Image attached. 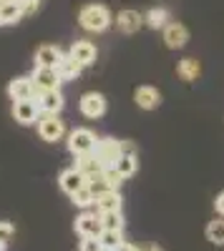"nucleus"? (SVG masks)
Segmentation results:
<instances>
[{
    "label": "nucleus",
    "mask_w": 224,
    "mask_h": 251,
    "mask_svg": "<svg viewBox=\"0 0 224 251\" xmlns=\"http://www.w3.org/2000/svg\"><path fill=\"white\" fill-rule=\"evenodd\" d=\"M78 25L88 30V33H104L109 25H111V13L106 5H84L78 13Z\"/></svg>",
    "instance_id": "1"
},
{
    "label": "nucleus",
    "mask_w": 224,
    "mask_h": 251,
    "mask_svg": "<svg viewBox=\"0 0 224 251\" xmlns=\"http://www.w3.org/2000/svg\"><path fill=\"white\" fill-rule=\"evenodd\" d=\"M38 136L48 141V143H58L66 136V123L58 118V113H40L38 118Z\"/></svg>",
    "instance_id": "2"
},
{
    "label": "nucleus",
    "mask_w": 224,
    "mask_h": 251,
    "mask_svg": "<svg viewBox=\"0 0 224 251\" xmlns=\"http://www.w3.org/2000/svg\"><path fill=\"white\" fill-rule=\"evenodd\" d=\"M96 133L91 128H73L68 133V151L73 156H86V153H93L96 151Z\"/></svg>",
    "instance_id": "3"
},
{
    "label": "nucleus",
    "mask_w": 224,
    "mask_h": 251,
    "mask_svg": "<svg viewBox=\"0 0 224 251\" xmlns=\"http://www.w3.org/2000/svg\"><path fill=\"white\" fill-rule=\"evenodd\" d=\"M78 108H81V113H84L86 118H101L106 113V98L101 96V93H96V91H91V93H84L81 96V100H78Z\"/></svg>",
    "instance_id": "4"
},
{
    "label": "nucleus",
    "mask_w": 224,
    "mask_h": 251,
    "mask_svg": "<svg viewBox=\"0 0 224 251\" xmlns=\"http://www.w3.org/2000/svg\"><path fill=\"white\" fill-rule=\"evenodd\" d=\"M13 118L20 126H33L40 118V108H38L35 98H30V100H13Z\"/></svg>",
    "instance_id": "5"
},
{
    "label": "nucleus",
    "mask_w": 224,
    "mask_h": 251,
    "mask_svg": "<svg viewBox=\"0 0 224 251\" xmlns=\"http://www.w3.org/2000/svg\"><path fill=\"white\" fill-rule=\"evenodd\" d=\"M93 153L98 156V161L104 163V166H113L121 158V153H124V146H121V141H113V138H101L96 143V151Z\"/></svg>",
    "instance_id": "6"
},
{
    "label": "nucleus",
    "mask_w": 224,
    "mask_h": 251,
    "mask_svg": "<svg viewBox=\"0 0 224 251\" xmlns=\"http://www.w3.org/2000/svg\"><path fill=\"white\" fill-rule=\"evenodd\" d=\"M76 231H78V236H81V239H86V236L98 239V236H101V231H104L98 211H96V214H91V211H84V214H81V216L76 219Z\"/></svg>",
    "instance_id": "7"
},
{
    "label": "nucleus",
    "mask_w": 224,
    "mask_h": 251,
    "mask_svg": "<svg viewBox=\"0 0 224 251\" xmlns=\"http://www.w3.org/2000/svg\"><path fill=\"white\" fill-rule=\"evenodd\" d=\"M35 103H38L40 113H60L63 106H66V98H63V93H60V88H56V91L35 93Z\"/></svg>",
    "instance_id": "8"
},
{
    "label": "nucleus",
    "mask_w": 224,
    "mask_h": 251,
    "mask_svg": "<svg viewBox=\"0 0 224 251\" xmlns=\"http://www.w3.org/2000/svg\"><path fill=\"white\" fill-rule=\"evenodd\" d=\"M30 78H33V86H35L38 93L40 91H56V88H60V83H63L56 68H35Z\"/></svg>",
    "instance_id": "9"
},
{
    "label": "nucleus",
    "mask_w": 224,
    "mask_h": 251,
    "mask_svg": "<svg viewBox=\"0 0 224 251\" xmlns=\"http://www.w3.org/2000/svg\"><path fill=\"white\" fill-rule=\"evenodd\" d=\"M35 86H33V78L30 75H20V78H13L8 83V96L13 100H30L35 98Z\"/></svg>",
    "instance_id": "10"
},
{
    "label": "nucleus",
    "mask_w": 224,
    "mask_h": 251,
    "mask_svg": "<svg viewBox=\"0 0 224 251\" xmlns=\"http://www.w3.org/2000/svg\"><path fill=\"white\" fill-rule=\"evenodd\" d=\"M141 25H144V15H141L139 10L126 8V10H121V13L116 15V28H118L121 33H126V35L136 33Z\"/></svg>",
    "instance_id": "11"
},
{
    "label": "nucleus",
    "mask_w": 224,
    "mask_h": 251,
    "mask_svg": "<svg viewBox=\"0 0 224 251\" xmlns=\"http://www.w3.org/2000/svg\"><path fill=\"white\" fill-rule=\"evenodd\" d=\"M58 183H60V188H63V191H66L68 196H73V194L78 191V188H84V186L88 183V178H86V176H84V174H81V171L76 169V166H73V169H66L63 174L58 176Z\"/></svg>",
    "instance_id": "12"
},
{
    "label": "nucleus",
    "mask_w": 224,
    "mask_h": 251,
    "mask_svg": "<svg viewBox=\"0 0 224 251\" xmlns=\"http://www.w3.org/2000/svg\"><path fill=\"white\" fill-rule=\"evenodd\" d=\"M187 40H189V30L187 25H181V23H167L164 28V43L167 48H184L187 46Z\"/></svg>",
    "instance_id": "13"
},
{
    "label": "nucleus",
    "mask_w": 224,
    "mask_h": 251,
    "mask_svg": "<svg viewBox=\"0 0 224 251\" xmlns=\"http://www.w3.org/2000/svg\"><path fill=\"white\" fill-rule=\"evenodd\" d=\"M60 58H63V53L58 46H40L35 50V68H58Z\"/></svg>",
    "instance_id": "14"
},
{
    "label": "nucleus",
    "mask_w": 224,
    "mask_h": 251,
    "mask_svg": "<svg viewBox=\"0 0 224 251\" xmlns=\"http://www.w3.org/2000/svg\"><path fill=\"white\" fill-rule=\"evenodd\" d=\"M134 100H136V106H139V108L154 111L159 103H161V93H159L154 86H139L136 93H134Z\"/></svg>",
    "instance_id": "15"
},
{
    "label": "nucleus",
    "mask_w": 224,
    "mask_h": 251,
    "mask_svg": "<svg viewBox=\"0 0 224 251\" xmlns=\"http://www.w3.org/2000/svg\"><path fill=\"white\" fill-rule=\"evenodd\" d=\"M71 58H76L81 66H91V63H96V46L91 43V40H76V43L71 46Z\"/></svg>",
    "instance_id": "16"
},
{
    "label": "nucleus",
    "mask_w": 224,
    "mask_h": 251,
    "mask_svg": "<svg viewBox=\"0 0 224 251\" xmlns=\"http://www.w3.org/2000/svg\"><path fill=\"white\" fill-rule=\"evenodd\" d=\"M76 169H78L81 174H84L86 178H91V176L104 174L106 166L98 161V156H96V153H86V156H76Z\"/></svg>",
    "instance_id": "17"
},
{
    "label": "nucleus",
    "mask_w": 224,
    "mask_h": 251,
    "mask_svg": "<svg viewBox=\"0 0 224 251\" xmlns=\"http://www.w3.org/2000/svg\"><path fill=\"white\" fill-rule=\"evenodd\" d=\"M58 75H60V80H76L78 75H81V71H84V66L76 60V58H71V55H63L60 58V63H58Z\"/></svg>",
    "instance_id": "18"
},
{
    "label": "nucleus",
    "mask_w": 224,
    "mask_h": 251,
    "mask_svg": "<svg viewBox=\"0 0 224 251\" xmlns=\"http://www.w3.org/2000/svg\"><path fill=\"white\" fill-rule=\"evenodd\" d=\"M113 169L121 178H131L136 171H139V161H136V153H121V158L113 163Z\"/></svg>",
    "instance_id": "19"
},
{
    "label": "nucleus",
    "mask_w": 224,
    "mask_h": 251,
    "mask_svg": "<svg viewBox=\"0 0 224 251\" xmlns=\"http://www.w3.org/2000/svg\"><path fill=\"white\" fill-rule=\"evenodd\" d=\"M20 18H23V8L18 5V0H8V3H0V25L18 23Z\"/></svg>",
    "instance_id": "20"
},
{
    "label": "nucleus",
    "mask_w": 224,
    "mask_h": 251,
    "mask_svg": "<svg viewBox=\"0 0 224 251\" xmlns=\"http://www.w3.org/2000/svg\"><path fill=\"white\" fill-rule=\"evenodd\" d=\"M93 206H96L98 214H104V211H121V196H118V191H106V194L96 196Z\"/></svg>",
    "instance_id": "21"
},
{
    "label": "nucleus",
    "mask_w": 224,
    "mask_h": 251,
    "mask_svg": "<svg viewBox=\"0 0 224 251\" xmlns=\"http://www.w3.org/2000/svg\"><path fill=\"white\" fill-rule=\"evenodd\" d=\"M167 23H169V10L167 8H151V10L144 13V25H149L154 30L167 28Z\"/></svg>",
    "instance_id": "22"
},
{
    "label": "nucleus",
    "mask_w": 224,
    "mask_h": 251,
    "mask_svg": "<svg viewBox=\"0 0 224 251\" xmlns=\"http://www.w3.org/2000/svg\"><path fill=\"white\" fill-rule=\"evenodd\" d=\"M179 75H181V80H187V83H192V80H196L199 75H201V66H199V60L196 58H184V60H179Z\"/></svg>",
    "instance_id": "23"
},
{
    "label": "nucleus",
    "mask_w": 224,
    "mask_h": 251,
    "mask_svg": "<svg viewBox=\"0 0 224 251\" xmlns=\"http://www.w3.org/2000/svg\"><path fill=\"white\" fill-rule=\"evenodd\" d=\"M98 241H101V246H104L106 251H113L116 246L124 244V231H113V228H104V231H101V236H98Z\"/></svg>",
    "instance_id": "24"
},
{
    "label": "nucleus",
    "mask_w": 224,
    "mask_h": 251,
    "mask_svg": "<svg viewBox=\"0 0 224 251\" xmlns=\"http://www.w3.org/2000/svg\"><path fill=\"white\" fill-rule=\"evenodd\" d=\"M101 216V226L104 228H113V231H124V216L121 211H104Z\"/></svg>",
    "instance_id": "25"
},
{
    "label": "nucleus",
    "mask_w": 224,
    "mask_h": 251,
    "mask_svg": "<svg viewBox=\"0 0 224 251\" xmlns=\"http://www.w3.org/2000/svg\"><path fill=\"white\" fill-rule=\"evenodd\" d=\"M71 201H73L78 208H88V206L96 203V196H93V191H91L88 186H84V188H78V191L71 196Z\"/></svg>",
    "instance_id": "26"
},
{
    "label": "nucleus",
    "mask_w": 224,
    "mask_h": 251,
    "mask_svg": "<svg viewBox=\"0 0 224 251\" xmlns=\"http://www.w3.org/2000/svg\"><path fill=\"white\" fill-rule=\"evenodd\" d=\"M86 186H88L91 191H93V196H101V194H106V191H116V188H111V183L106 181V176H104V174H98V176H91Z\"/></svg>",
    "instance_id": "27"
},
{
    "label": "nucleus",
    "mask_w": 224,
    "mask_h": 251,
    "mask_svg": "<svg viewBox=\"0 0 224 251\" xmlns=\"http://www.w3.org/2000/svg\"><path fill=\"white\" fill-rule=\"evenodd\" d=\"M207 239L212 241V244H224V221H209V226H207Z\"/></svg>",
    "instance_id": "28"
},
{
    "label": "nucleus",
    "mask_w": 224,
    "mask_h": 251,
    "mask_svg": "<svg viewBox=\"0 0 224 251\" xmlns=\"http://www.w3.org/2000/svg\"><path fill=\"white\" fill-rule=\"evenodd\" d=\"M104 176H106V181L111 183V188H116V191H118V186H121V181H124V178L116 174L113 166H106V169H104Z\"/></svg>",
    "instance_id": "29"
},
{
    "label": "nucleus",
    "mask_w": 224,
    "mask_h": 251,
    "mask_svg": "<svg viewBox=\"0 0 224 251\" xmlns=\"http://www.w3.org/2000/svg\"><path fill=\"white\" fill-rule=\"evenodd\" d=\"M10 236H13V224L0 221V246H8Z\"/></svg>",
    "instance_id": "30"
},
{
    "label": "nucleus",
    "mask_w": 224,
    "mask_h": 251,
    "mask_svg": "<svg viewBox=\"0 0 224 251\" xmlns=\"http://www.w3.org/2000/svg\"><path fill=\"white\" fill-rule=\"evenodd\" d=\"M81 251H104V246H101L98 239L86 236V239H81Z\"/></svg>",
    "instance_id": "31"
},
{
    "label": "nucleus",
    "mask_w": 224,
    "mask_h": 251,
    "mask_svg": "<svg viewBox=\"0 0 224 251\" xmlns=\"http://www.w3.org/2000/svg\"><path fill=\"white\" fill-rule=\"evenodd\" d=\"M18 5L23 8V15H33L40 5V0H18Z\"/></svg>",
    "instance_id": "32"
},
{
    "label": "nucleus",
    "mask_w": 224,
    "mask_h": 251,
    "mask_svg": "<svg viewBox=\"0 0 224 251\" xmlns=\"http://www.w3.org/2000/svg\"><path fill=\"white\" fill-rule=\"evenodd\" d=\"M113 251H139V246H134V244H129V241H124L121 246H116Z\"/></svg>",
    "instance_id": "33"
},
{
    "label": "nucleus",
    "mask_w": 224,
    "mask_h": 251,
    "mask_svg": "<svg viewBox=\"0 0 224 251\" xmlns=\"http://www.w3.org/2000/svg\"><path fill=\"white\" fill-rule=\"evenodd\" d=\"M214 206H217V211H219V214L224 216V194H219V196H217V201H214Z\"/></svg>",
    "instance_id": "34"
},
{
    "label": "nucleus",
    "mask_w": 224,
    "mask_h": 251,
    "mask_svg": "<svg viewBox=\"0 0 224 251\" xmlns=\"http://www.w3.org/2000/svg\"><path fill=\"white\" fill-rule=\"evenodd\" d=\"M139 251H161V249H159V246H141Z\"/></svg>",
    "instance_id": "35"
},
{
    "label": "nucleus",
    "mask_w": 224,
    "mask_h": 251,
    "mask_svg": "<svg viewBox=\"0 0 224 251\" xmlns=\"http://www.w3.org/2000/svg\"><path fill=\"white\" fill-rule=\"evenodd\" d=\"M3 3H8V0H3Z\"/></svg>",
    "instance_id": "36"
},
{
    "label": "nucleus",
    "mask_w": 224,
    "mask_h": 251,
    "mask_svg": "<svg viewBox=\"0 0 224 251\" xmlns=\"http://www.w3.org/2000/svg\"><path fill=\"white\" fill-rule=\"evenodd\" d=\"M104 251H106V249H104Z\"/></svg>",
    "instance_id": "37"
}]
</instances>
